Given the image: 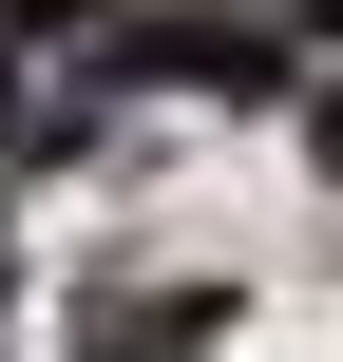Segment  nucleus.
<instances>
[{
  "label": "nucleus",
  "instance_id": "f257e3e1",
  "mask_svg": "<svg viewBox=\"0 0 343 362\" xmlns=\"http://www.w3.org/2000/svg\"><path fill=\"white\" fill-rule=\"evenodd\" d=\"M229 344V286H95L76 305V362H210Z\"/></svg>",
  "mask_w": 343,
  "mask_h": 362
},
{
  "label": "nucleus",
  "instance_id": "f03ea898",
  "mask_svg": "<svg viewBox=\"0 0 343 362\" xmlns=\"http://www.w3.org/2000/svg\"><path fill=\"white\" fill-rule=\"evenodd\" d=\"M306 153H325V172H343V76H325V95H306Z\"/></svg>",
  "mask_w": 343,
  "mask_h": 362
}]
</instances>
